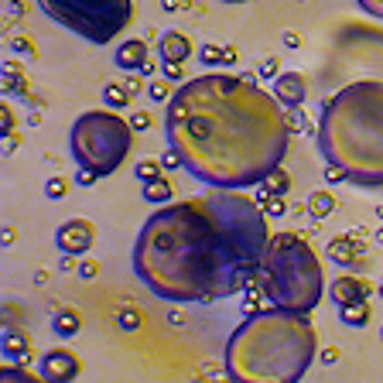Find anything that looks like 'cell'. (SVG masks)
Returning <instances> with one entry per match:
<instances>
[{"label": "cell", "mask_w": 383, "mask_h": 383, "mask_svg": "<svg viewBox=\"0 0 383 383\" xmlns=\"http://www.w3.org/2000/svg\"><path fill=\"white\" fill-rule=\"evenodd\" d=\"M270 243L256 199L215 188L147 215L133 243V274L171 304H215L247 291Z\"/></svg>", "instance_id": "cell-1"}, {"label": "cell", "mask_w": 383, "mask_h": 383, "mask_svg": "<svg viewBox=\"0 0 383 383\" xmlns=\"http://www.w3.org/2000/svg\"><path fill=\"white\" fill-rule=\"evenodd\" d=\"M165 133L195 181L233 192L270 178L291 144L277 96L236 72H206L178 85L165 110Z\"/></svg>", "instance_id": "cell-2"}, {"label": "cell", "mask_w": 383, "mask_h": 383, "mask_svg": "<svg viewBox=\"0 0 383 383\" xmlns=\"http://www.w3.org/2000/svg\"><path fill=\"white\" fill-rule=\"evenodd\" d=\"M315 356L318 339L308 315L267 308L233 329L222 370L229 383H301Z\"/></svg>", "instance_id": "cell-3"}, {"label": "cell", "mask_w": 383, "mask_h": 383, "mask_svg": "<svg viewBox=\"0 0 383 383\" xmlns=\"http://www.w3.org/2000/svg\"><path fill=\"white\" fill-rule=\"evenodd\" d=\"M318 147L352 185H383V79L349 83L322 103Z\"/></svg>", "instance_id": "cell-4"}, {"label": "cell", "mask_w": 383, "mask_h": 383, "mask_svg": "<svg viewBox=\"0 0 383 383\" xmlns=\"http://www.w3.org/2000/svg\"><path fill=\"white\" fill-rule=\"evenodd\" d=\"M260 288H263V298L270 301V308L295 311V315H308L318 308V301L325 295V277H322L318 256L304 236L298 233L270 236L263 270H260Z\"/></svg>", "instance_id": "cell-5"}, {"label": "cell", "mask_w": 383, "mask_h": 383, "mask_svg": "<svg viewBox=\"0 0 383 383\" xmlns=\"http://www.w3.org/2000/svg\"><path fill=\"white\" fill-rule=\"evenodd\" d=\"M69 144L79 168H89L99 178H106V174H117V168L127 161L133 127L117 110H85L72 124Z\"/></svg>", "instance_id": "cell-6"}, {"label": "cell", "mask_w": 383, "mask_h": 383, "mask_svg": "<svg viewBox=\"0 0 383 383\" xmlns=\"http://www.w3.org/2000/svg\"><path fill=\"white\" fill-rule=\"evenodd\" d=\"M38 7L89 44H110L133 21V0H38Z\"/></svg>", "instance_id": "cell-7"}, {"label": "cell", "mask_w": 383, "mask_h": 383, "mask_svg": "<svg viewBox=\"0 0 383 383\" xmlns=\"http://www.w3.org/2000/svg\"><path fill=\"white\" fill-rule=\"evenodd\" d=\"M55 243L65 256H85L96 243V229H92L89 219H65L55 229Z\"/></svg>", "instance_id": "cell-8"}, {"label": "cell", "mask_w": 383, "mask_h": 383, "mask_svg": "<svg viewBox=\"0 0 383 383\" xmlns=\"http://www.w3.org/2000/svg\"><path fill=\"white\" fill-rule=\"evenodd\" d=\"M83 373V363L72 349H48L42 356V377L48 383H76Z\"/></svg>", "instance_id": "cell-9"}, {"label": "cell", "mask_w": 383, "mask_h": 383, "mask_svg": "<svg viewBox=\"0 0 383 383\" xmlns=\"http://www.w3.org/2000/svg\"><path fill=\"white\" fill-rule=\"evenodd\" d=\"M274 96H277V103H281L284 110L304 106V96H308L304 76H301V72H281V76L274 79Z\"/></svg>", "instance_id": "cell-10"}, {"label": "cell", "mask_w": 383, "mask_h": 383, "mask_svg": "<svg viewBox=\"0 0 383 383\" xmlns=\"http://www.w3.org/2000/svg\"><path fill=\"white\" fill-rule=\"evenodd\" d=\"M158 55H161V65H185L192 58V42L188 35L181 31H165L161 42H158Z\"/></svg>", "instance_id": "cell-11"}, {"label": "cell", "mask_w": 383, "mask_h": 383, "mask_svg": "<svg viewBox=\"0 0 383 383\" xmlns=\"http://www.w3.org/2000/svg\"><path fill=\"white\" fill-rule=\"evenodd\" d=\"M370 281L356 277V274H342L332 281V301L336 304H352V301H370Z\"/></svg>", "instance_id": "cell-12"}, {"label": "cell", "mask_w": 383, "mask_h": 383, "mask_svg": "<svg viewBox=\"0 0 383 383\" xmlns=\"http://www.w3.org/2000/svg\"><path fill=\"white\" fill-rule=\"evenodd\" d=\"M113 62H117L120 69H127V72H140V69L151 62L147 42H140V38H127V42H120V44H117V51H113Z\"/></svg>", "instance_id": "cell-13"}, {"label": "cell", "mask_w": 383, "mask_h": 383, "mask_svg": "<svg viewBox=\"0 0 383 383\" xmlns=\"http://www.w3.org/2000/svg\"><path fill=\"white\" fill-rule=\"evenodd\" d=\"M325 254H329V260H336L339 267H352L359 260V254H363V240H356V236H332Z\"/></svg>", "instance_id": "cell-14"}, {"label": "cell", "mask_w": 383, "mask_h": 383, "mask_svg": "<svg viewBox=\"0 0 383 383\" xmlns=\"http://www.w3.org/2000/svg\"><path fill=\"white\" fill-rule=\"evenodd\" d=\"M288 188H291V174H288L284 168H277L270 178H263V181H260V188H256V195H254L256 206H260L263 199H284V195H288Z\"/></svg>", "instance_id": "cell-15"}, {"label": "cell", "mask_w": 383, "mask_h": 383, "mask_svg": "<svg viewBox=\"0 0 383 383\" xmlns=\"http://www.w3.org/2000/svg\"><path fill=\"white\" fill-rule=\"evenodd\" d=\"M28 352H31V342L21 329H3V359H10V366L28 359Z\"/></svg>", "instance_id": "cell-16"}, {"label": "cell", "mask_w": 383, "mask_h": 383, "mask_svg": "<svg viewBox=\"0 0 383 383\" xmlns=\"http://www.w3.org/2000/svg\"><path fill=\"white\" fill-rule=\"evenodd\" d=\"M79 329H83V315H79L76 308H58V311H55V318H51V332H55V336L72 339Z\"/></svg>", "instance_id": "cell-17"}, {"label": "cell", "mask_w": 383, "mask_h": 383, "mask_svg": "<svg viewBox=\"0 0 383 383\" xmlns=\"http://www.w3.org/2000/svg\"><path fill=\"white\" fill-rule=\"evenodd\" d=\"M370 301H352V304H339V322L349 329H363L370 322Z\"/></svg>", "instance_id": "cell-18"}, {"label": "cell", "mask_w": 383, "mask_h": 383, "mask_svg": "<svg viewBox=\"0 0 383 383\" xmlns=\"http://www.w3.org/2000/svg\"><path fill=\"white\" fill-rule=\"evenodd\" d=\"M171 195H174V188H171V181L165 178V174L144 185V199H147L151 206H158V209H161V206H168V202H171Z\"/></svg>", "instance_id": "cell-19"}, {"label": "cell", "mask_w": 383, "mask_h": 383, "mask_svg": "<svg viewBox=\"0 0 383 383\" xmlns=\"http://www.w3.org/2000/svg\"><path fill=\"white\" fill-rule=\"evenodd\" d=\"M130 89L124 83H106L103 85V103H106V110H127L130 106Z\"/></svg>", "instance_id": "cell-20"}, {"label": "cell", "mask_w": 383, "mask_h": 383, "mask_svg": "<svg viewBox=\"0 0 383 383\" xmlns=\"http://www.w3.org/2000/svg\"><path fill=\"white\" fill-rule=\"evenodd\" d=\"M336 209V195L332 192H311L308 195V215L311 219H325V215H332Z\"/></svg>", "instance_id": "cell-21"}, {"label": "cell", "mask_w": 383, "mask_h": 383, "mask_svg": "<svg viewBox=\"0 0 383 383\" xmlns=\"http://www.w3.org/2000/svg\"><path fill=\"white\" fill-rule=\"evenodd\" d=\"M133 174H137V181H154V178H161L165 174V165H161V158L154 161V158H144V161H137V168H133Z\"/></svg>", "instance_id": "cell-22"}, {"label": "cell", "mask_w": 383, "mask_h": 383, "mask_svg": "<svg viewBox=\"0 0 383 383\" xmlns=\"http://www.w3.org/2000/svg\"><path fill=\"white\" fill-rule=\"evenodd\" d=\"M117 329H120V332H137V329H140V308L124 304V308L117 311Z\"/></svg>", "instance_id": "cell-23"}, {"label": "cell", "mask_w": 383, "mask_h": 383, "mask_svg": "<svg viewBox=\"0 0 383 383\" xmlns=\"http://www.w3.org/2000/svg\"><path fill=\"white\" fill-rule=\"evenodd\" d=\"M0 383H48V380L28 373V370H21V366H3V370H0Z\"/></svg>", "instance_id": "cell-24"}, {"label": "cell", "mask_w": 383, "mask_h": 383, "mask_svg": "<svg viewBox=\"0 0 383 383\" xmlns=\"http://www.w3.org/2000/svg\"><path fill=\"white\" fill-rule=\"evenodd\" d=\"M199 62H206V65H226V48L222 44H202L199 48Z\"/></svg>", "instance_id": "cell-25"}, {"label": "cell", "mask_w": 383, "mask_h": 383, "mask_svg": "<svg viewBox=\"0 0 383 383\" xmlns=\"http://www.w3.org/2000/svg\"><path fill=\"white\" fill-rule=\"evenodd\" d=\"M44 195L48 199H65L69 195V178H62V174L58 178H48L44 181Z\"/></svg>", "instance_id": "cell-26"}, {"label": "cell", "mask_w": 383, "mask_h": 383, "mask_svg": "<svg viewBox=\"0 0 383 383\" xmlns=\"http://www.w3.org/2000/svg\"><path fill=\"white\" fill-rule=\"evenodd\" d=\"M168 79H154V83L147 85V96H151V99H154V103H168L171 96H174V92H171L168 89Z\"/></svg>", "instance_id": "cell-27"}, {"label": "cell", "mask_w": 383, "mask_h": 383, "mask_svg": "<svg viewBox=\"0 0 383 383\" xmlns=\"http://www.w3.org/2000/svg\"><path fill=\"white\" fill-rule=\"evenodd\" d=\"M260 209H263L267 219H277V215H284V199H263Z\"/></svg>", "instance_id": "cell-28"}, {"label": "cell", "mask_w": 383, "mask_h": 383, "mask_svg": "<svg viewBox=\"0 0 383 383\" xmlns=\"http://www.w3.org/2000/svg\"><path fill=\"white\" fill-rule=\"evenodd\" d=\"M277 76H281V72H277V58H274V55L263 58V62H260V79H270V83H274Z\"/></svg>", "instance_id": "cell-29"}, {"label": "cell", "mask_w": 383, "mask_h": 383, "mask_svg": "<svg viewBox=\"0 0 383 383\" xmlns=\"http://www.w3.org/2000/svg\"><path fill=\"white\" fill-rule=\"evenodd\" d=\"M161 72H165L161 79H168V83H188V79H185V69H181V65H161Z\"/></svg>", "instance_id": "cell-30"}, {"label": "cell", "mask_w": 383, "mask_h": 383, "mask_svg": "<svg viewBox=\"0 0 383 383\" xmlns=\"http://www.w3.org/2000/svg\"><path fill=\"white\" fill-rule=\"evenodd\" d=\"M284 117H288V130H291V133H298V130L308 127L304 117H301V110H284Z\"/></svg>", "instance_id": "cell-31"}, {"label": "cell", "mask_w": 383, "mask_h": 383, "mask_svg": "<svg viewBox=\"0 0 383 383\" xmlns=\"http://www.w3.org/2000/svg\"><path fill=\"white\" fill-rule=\"evenodd\" d=\"M325 181H329V185H339V181H349V174H345L339 165H325Z\"/></svg>", "instance_id": "cell-32"}, {"label": "cell", "mask_w": 383, "mask_h": 383, "mask_svg": "<svg viewBox=\"0 0 383 383\" xmlns=\"http://www.w3.org/2000/svg\"><path fill=\"white\" fill-rule=\"evenodd\" d=\"M356 3H359L370 17H380V21H383V0H356Z\"/></svg>", "instance_id": "cell-33"}, {"label": "cell", "mask_w": 383, "mask_h": 383, "mask_svg": "<svg viewBox=\"0 0 383 383\" xmlns=\"http://www.w3.org/2000/svg\"><path fill=\"white\" fill-rule=\"evenodd\" d=\"M130 127H133V130H147V127H151V113H144V110L130 113Z\"/></svg>", "instance_id": "cell-34"}, {"label": "cell", "mask_w": 383, "mask_h": 383, "mask_svg": "<svg viewBox=\"0 0 383 383\" xmlns=\"http://www.w3.org/2000/svg\"><path fill=\"white\" fill-rule=\"evenodd\" d=\"M161 165H165V171L181 168V158H178V151H174V147H168V151L161 154Z\"/></svg>", "instance_id": "cell-35"}, {"label": "cell", "mask_w": 383, "mask_h": 383, "mask_svg": "<svg viewBox=\"0 0 383 383\" xmlns=\"http://www.w3.org/2000/svg\"><path fill=\"white\" fill-rule=\"evenodd\" d=\"M10 48H14V51H28V55H35V44L28 42V38H14Z\"/></svg>", "instance_id": "cell-36"}, {"label": "cell", "mask_w": 383, "mask_h": 383, "mask_svg": "<svg viewBox=\"0 0 383 383\" xmlns=\"http://www.w3.org/2000/svg\"><path fill=\"white\" fill-rule=\"evenodd\" d=\"M96 178H99V174H96V171H89V168H79V174H76V181H79V185H92Z\"/></svg>", "instance_id": "cell-37"}, {"label": "cell", "mask_w": 383, "mask_h": 383, "mask_svg": "<svg viewBox=\"0 0 383 383\" xmlns=\"http://www.w3.org/2000/svg\"><path fill=\"white\" fill-rule=\"evenodd\" d=\"M124 85L130 89V96H137L140 89H144V83H140V76H130V79H124Z\"/></svg>", "instance_id": "cell-38"}, {"label": "cell", "mask_w": 383, "mask_h": 383, "mask_svg": "<svg viewBox=\"0 0 383 383\" xmlns=\"http://www.w3.org/2000/svg\"><path fill=\"white\" fill-rule=\"evenodd\" d=\"M79 277H96V263H92V260H83V267H79Z\"/></svg>", "instance_id": "cell-39"}, {"label": "cell", "mask_w": 383, "mask_h": 383, "mask_svg": "<svg viewBox=\"0 0 383 383\" xmlns=\"http://www.w3.org/2000/svg\"><path fill=\"white\" fill-rule=\"evenodd\" d=\"M0 127H3V133L10 137V127H14V117H10V110H3V117H0Z\"/></svg>", "instance_id": "cell-40"}, {"label": "cell", "mask_w": 383, "mask_h": 383, "mask_svg": "<svg viewBox=\"0 0 383 383\" xmlns=\"http://www.w3.org/2000/svg\"><path fill=\"white\" fill-rule=\"evenodd\" d=\"M236 58H240V55H236V48H233V44H226V65H236Z\"/></svg>", "instance_id": "cell-41"}, {"label": "cell", "mask_w": 383, "mask_h": 383, "mask_svg": "<svg viewBox=\"0 0 383 383\" xmlns=\"http://www.w3.org/2000/svg\"><path fill=\"white\" fill-rule=\"evenodd\" d=\"M336 359H339V352H336V349H325V352H322V363H329V366H332Z\"/></svg>", "instance_id": "cell-42"}, {"label": "cell", "mask_w": 383, "mask_h": 383, "mask_svg": "<svg viewBox=\"0 0 383 383\" xmlns=\"http://www.w3.org/2000/svg\"><path fill=\"white\" fill-rule=\"evenodd\" d=\"M284 42H288V44H291V48H298V35H291V31H288V35H284Z\"/></svg>", "instance_id": "cell-43"}, {"label": "cell", "mask_w": 383, "mask_h": 383, "mask_svg": "<svg viewBox=\"0 0 383 383\" xmlns=\"http://www.w3.org/2000/svg\"><path fill=\"white\" fill-rule=\"evenodd\" d=\"M222 3H247V0H222Z\"/></svg>", "instance_id": "cell-44"}, {"label": "cell", "mask_w": 383, "mask_h": 383, "mask_svg": "<svg viewBox=\"0 0 383 383\" xmlns=\"http://www.w3.org/2000/svg\"><path fill=\"white\" fill-rule=\"evenodd\" d=\"M195 383H209V380H202V377H199V380H195Z\"/></svg>", "instance_id": "cell-45"}, {"label": "cell", "mask_w": 383, "mask_h": 383, "mask_svg": "<svg viewBox=\"0 0 383 383\" xmlns=\"http://www.w3.org/2000/svg\"><path fill=\"white\" fill-rule=\"evenodd\" d=\"M380 295H383V281H380Z\"/></svg>", "instance_id": "cell-46"}, {"label": "cell", "mask_w": 383, "mask_h": 383, "mask_svg": "<svg viewBox=\"0 0 383 383\" xmlns=\"http://www.w3.org/2000/svg\"><path fill=\"white\" fill-rule=\"evenodd\" d=\"M380 339H383V329H380Z\"/></svg>", "instance_id": "cell-47"}]
</instances>
